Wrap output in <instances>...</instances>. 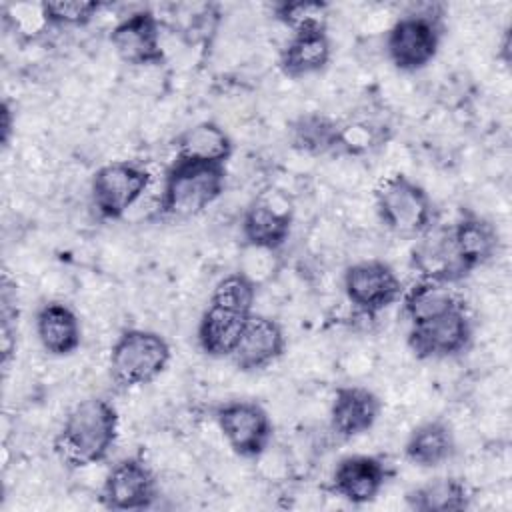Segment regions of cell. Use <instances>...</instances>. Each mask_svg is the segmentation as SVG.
<instances>
[{
	"label": "cell",
	"instance_id": "1",
	"mask_svg": "<svg viewBox=\"0 0 512 512\" xmlns=\"http://www.w3.org/2000/svg\"><path fill=\"white\" fill-rule=\"evenodd\" d=\"M254 300L256 284L244 272L226 274L216 282L196 330L198 346L206 356H232L248 318L254 314Z\"/></svg>",
	"mask_w": 512,
	"mask_h": 512
},
{
	"label": "cell",
	"instance_id": "2",
	"mask_svg": "<svg viewBox=\"0 0 512 512\" xmlns=\"http://www.w3.org/2000/svg\"><path fill=\"white\" fill-rule=\"evenodd\" d=\"M118 426L120 418L110 400L102 396L84 398L66 414L54 438V452L72 468L100 464L116 446Z\"/></svg>",
	"mask_w": 512,
	"mask_h": 512
},
{
	"label": "cell",
	"instance_id": "3",
	"mask_svg": "<svg viewBox=\"0 0 512 512\" xmlns=\"http://www.w3.org/2000/svg\"><path fill=\"white\" fill-rule=\"evenodd\" d=\"M226 188L224 164H202L174 158L164 174L158 214L168 220H188L212 206Z\"/></svg>",
	"mask_w": 512,
	"mask_h": 512
},
{
	"label": "cell",
	"instance_id": "4",
	"mask_svg": "<svg viewBox=\"0 0 512 512\" xmlns=\"http://www.w3.org/2000/svg\"><path fill=\"white\" fill-rule=\"evenodd\" d=\"M172 358L170 344L154 330H124L110 350V378L118 390H132L154 382Z\"/></svg>",
	"mask_w": 512,
	"mask_h": 512
},
{
	"label": "cell",
	"instance_id": "5",
	"mask_svg": "<svg viewBox=\"0 0 512 512\" xmlns=\"http://www.w3.org/2000/svg\"><path fill=\"white\" fill-rule=\"evenodd\" d=\"M374 204L380 222L398 236L416 238L432 228L434 204L428 192L406 174L384 178L374 192Z\"/></svg>",
	"mask_w": 512,
	"mask_h": 512
},
{
	"label": "cell",
	"instance_id": "6",
	"mask_svg": "<svg viewBox=\"0 0 512 512\" xmlns=\"http://www.w3.org/2000/svg\"><path fill=\"white\" fill-rule=\"evenodd\" d=\"M150 182L152 174L140 162H108L92 176V206L102 220H120L144 196Z\"/></svg>",
	"mask_w": 512,
	"mask_h": 512
},
{
	"label": "cell",
	"instance_id": "7",
	"mask_svg": "<svg viewBox=\"0 0 512 512\" xmlns=\"http://www.w3.org/2000/svg\"><path fill=\"white\" fill-rule=\"evenodd\" d=\"M442 40L440 16L414 10L400 16L386 34L388 60L402 72L426 68L438 54Z\"/></svg>",
	"mask_w": 512,
	"mask_h": 512
},
{
	"label": "cell",
	"instance_id": "8",
	"mask_svg": "<svg viewBox=\"0 0 512 512\" xmlns=\"http://www.w3.org/2000/svg\"><path fill=\"white\" fill-rule=\"evenodd\" d=\"M344 294L356 312L374 316L402 298L404 284L384 260H360L344 270Z\"/></svg>",
	"mask_w": 512,
	"mask_h": 512
},
{
	"label": "cell",
	"instance_id": "9",
	"mask_svg": "<svg viewBox=\"0 0 512 512\" xmlns=\"http://www.w3.org/2000/svg\"><path fill=\"white\" fill-rule=\"evenodd\" d=\"M216 424L242 458H258L272 442L274 426L262 404L254 400H228L216 408Z\"/></svg>",
	"mask_w": 512,
	"mask_h": 512
},
{
	"label": "cell",
	"instance_id": "10",
	"mask_svg": "<svg viewBox=\"0 0 512 512\" xmlns=\"http://www.w3.org/2000/svg\"><path fill=\"white\" fill-rule=\"evenodd\" d=\"M472 340V322L464 310V304L430 318L420 324H412L408 330V348L420 360H440L464 352Z\"/></svg>",
	"mask_w": 512,
	"mask_h": 512
},
{
	"label": "cell",
	"instance_id": "11",
	"mask_svg": "<svg viewBox=\"0 0 512 512\" xmlns=\"http://www.w3.org/2000/svg\"><path fill=\"white\" fill-rule=\"evenodd\" d=\"M158 496L156 476L138 456H126L110 466L100 488V504L108 510H146Z\"/></svg>",
	"mask_w": 512,
	"mask_h": 512
},
{
	"label": "cell",
	"instance_id": "12",
	"mask_svg": "<svg viewBox=\"0 0 512 512\" xmlns=\"http://www.w3.org/2000/svg\"><path fill=\"white\" fill-rule=\"evenodd\" d=\"M116 56L130 66H154L164 60L160 22L150 10H136L110 32Z\"/></svg>",
	"mask_w": 512,
	"mask_h": 512
},
{
	"label": "cell",
	"instance_id": "13",
	"mask_svg": "<svg viewBox=\"0 0 512 512\" xmlns=\"http://www.w3.org/2000/svg\"><path fill=\"white\" fill-rule=\"evenodd\" d=\"M390 470L386 462L370 454H350L338 460L332 478L330 490L342 500L362 506L372 502L388 482Z\"/></svg>",
	"mask_w": 512,
	"mask_h": 512
},
{
	"label": "cell",
	"instance_id": "14",
	"mask_svg": "<svg viewBox=\"0 0 512 512\" xmlns=\"http://www.w3.org/2000/svg\"><path fill=\"white\" fill-rule=\"evenodd\" d=\"M286 348L282 326L264 314H252L230 360L242 372H256L276 362Z\"/></svg>",
	"mask_w": 512,
	"mask_h": 512
},
{
	"label": "cell",
	"instance_id": "15",
	"mask_svg": "<svg viewBox=\"0 0 512 512\" xmlns=\"http://www.w3.org/2000/svg\"><path fill=\"white\" fill-rule=\"evenodd\" d=\"M448 236L462 276L494 260L500 248V234L496 226L472 214L462 216L452 228H448Z\"/></svg>",
	"mask_w": 512,
	"mask_h": 512
},
{
	"label": "cell",
	"instance_id": "16",
	"mask_svg": "<svg viewBox=\"0 0 512 512\" xmlns=\"http://www.w3.org/2000/svg\"><path fill=\"white\" fill-rule=\"evenodd\" d=\"M382 410L380 398L364 386H340L330 406V428L340 438H356L368 432Z\"/></svg>",
	"mask_w": 512,
	"mask_h": 512
},
{
	"label": "cell",
	"instance_id": "17",
	"mask_svg": "<svg viewBox=\"0 0 512 512\" xmlns=\"http://www.w3.org/2000/svg\"><path fill=\"white\" fill-rule=\"evenodd\" d=\"M332 56V42L326 26L294 30L280 50L278 66L290 78H302L324 70Z\"/></svg>",
	"mask_w": 512,
	"mask_h": 512
},
{
	"label": "cell",
	"instance_id": "18",
	"mask_svg": "<svg viewBox=\"0 0 512 512\" xmlns=\"http://www.w3.org/2000/svg\"><path fill=\"white\" fill-rule=\"evenodd\" d=\"M242 238L256 250H278L286 244L292 230V212L278 208L270 200H254L242 216Z\"/></svg>",
	"mask_w": 512,
	"mask_h": 512
},
{
	"label": "cell",
	"instance_id": "19",
	"mask_svg": "<svg viewBox=\"0 0 512 512\" xmlns=\"http://www.w3.org/2000/svg\"><path fill=\"white\" fill-rule=\"evenodd\" d=\"M36 336L50 356H70L82 342V324L64 302H46L36 312Z\"/></svg>",
	"mask_w": 512,
	"mask_h": 512
},
{
	"label": "cell",
	"instance_id": "20",
	"mask_svg": "<svg viewBox=\"0 0 512 512\" xmlns=\"http://www.w3.org/2000/svg\"><path fill=\"white\" fill-rule=\"evenodd\" d=\"M174 148H176L174 158L226 166L228 158L232 156L234 144L228 132L220 124L212 120H204L182 130L176 136Z\"/></svg>",
	"mask_w": 512,
	"mask_h": 512
},
{
	"label": "cell",
	"instance_id": "21",
	"mask_svg": "<svg viewBox=\"0 0 512 512\" xmlns=\"http://www.w3.org/2000/svg\"><path fill=\"white\" fill-rule=\"evenodd\" d=\"M400 300H402V312L408 318L410 326L436 318L464 304L458 298L456 290L452 288V282L442 278H432V276H422L410 288H404Z\"/></svg>",
	"mask_w": 512,
	"mask_h": 512
},
{
	"label": "cell",
	"instance_id": "22",
	"mask_svg": "<svg viewBox=\"0 0 512 512\" xmlns=\"http://www.w3.org/2000/svg\"><path fill=\"white\" fill-rule=\"evenodd\" d=\"M456 452L452 428L442 420L418 424L404 442V456L416 466L436 468L448 462Z\"/></svg>",
	"mask_w": 512,
	"mask_h": 512
},
{
	"label": "cell",
	"instance_id": "23",
	"mask_svg": "<svg viewBox=\"0 0 512 512\" xmlns=\"http://www.w3.org/2000/svg\"><path fill=\"white\" fill-rule=\"evenodd\" d=\"M470 490L460 478H434L406 494V504L418 512H452L470 506Z\"/></svg>",
	"mask_w": 512,
	"mask_h": 512
},
{
	"label": "cell",
	"instance_id": "24",
	"mask_svg": "<svg viewBox=\"0 0 512 512\" xmlns=\"http://www.w3.org/2000/svg\"><path fill=\"white\" fill-rule=\"evenodd\" d=\"M340 126L322 114H304L290 128L292 144L308 154H326L340 148Z\"/></svg>",
	"mask_w": 512,
	"mask_h": 512
},
{
	"label": "cell",
	"instance_id": "25",
	"mask_svg": "<svg viewBox=\"0 0 512 512\" xmlns=\"http://www.w3.org/2000/svg\"><path fill=\"white\" fill-rule=\"evenodd\" d=\"M98 10L100 2L94 0H56L40 4V16L52 26H84Z\"/></svg>",
	"mask_w": 512,
	"mask_h": 512
},
{
	"label": "cell",
	"instance_id": "26",
	"mask_svg": "<svg viewBox=\"0 0 512 512\" xmlns=\"http://www.w3.org/2000/svg\"><path fill=\"white\" fill-rule=\"evenodd\" d=\"M278 20H282L292 32L308 26H326L328 4L324 2H280L274 6Z\"/></svg>",
	"mask_w": 512,
	"mask_h": 512
},
{
	"label": "cell",
	"instance_id": "27",
	"mask_svg": "<svg viewBox=\"0 0 512 512\" xmlns=\"http://www.w3.org/2000/svg\"><path fill=\"white\" fill-rule=\"evenodd\" d=\"M10 134H12V110H10V104L4 100L2 102V144L4 146H8Z\"/></svg>",
	"mask_w": 512,
	"mask_h": 512
}]
</instances>
